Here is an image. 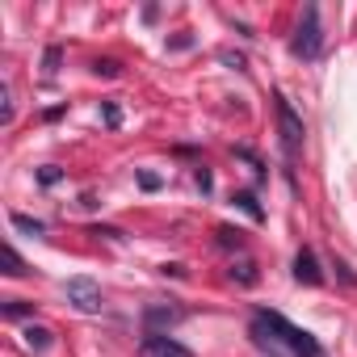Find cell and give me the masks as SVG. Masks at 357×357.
<instances>
[{
  "label": "cell",
  "mask_w": 357,
  "mask_h": 357,
  "mask_svg": "<svg viewBox=\"0 0 357 357\" xmlns=\"http://www.w3.org/2000/svg\"><path fill=\"white\" fill-rule=\"evenodd\" d=\"M252 336H257V344L286 349V353H294V357H324L319 340H315L311 332L294 328V324H290L286 315H278V311H257V319H252Z\"/></svg>",
  "instance_id": "6da1fadb"
},
{
  "label": "cell",
  "mask_w": 357,
  "mask_h": 357,
  "mask_svg": "<svg viewBox=\"0 0 357 357\" xmlns=\"http://www.w3.org/2000/svg\"><path fill=\"white\" fill-rule=\"evenodd\" d=\"M290 51H294L298 59H319V51H324V30H319V9H315V5H307V9H303Z\"/></svg>",
  "instance_id": "7a4b0ae2"
},
{
  "label": "cell",
  "mask_w": 357,
  "mask_h": 357,
  "mask_svg": "<svg viewBox=\"0 0 357 357\" xmlns=\"http://www.w3.org/2000/svg\"><path fill=\"white\" fill-rule=\"evenodd\" d=\"M278 130H282V151H286V160H294L298 155V147H303V118L294 114V105L278 93Z\"/></svg>",
  "instance_id": "3957f363"
},
{
  "label": "cell",
  "mask_w": 357,
  "mask_h": 357,
  "mask_svg": "<svg viewBox=\"0 0 357 357\" xmlns=\"http://www.w3.org/2000/svg\"><path fill=\"white\" fill-rule=\"evenodd\" d=\"M63 298H68L76 311H84V315H97V311L105 307V303H101V286H97L93 278H68Z\"/></svg>",
  "instance_id": "277c9868"
},
{
  "label": "cell",
  "mask_w": 357,
  "mask_h": 357,
  "mask_svg": "<svg viewBox=\"0 0 357 357\" xmlns=\"http://www.w3.org/2000/svg\"><path fill=\"white\" fill-rule=\"evenodd\" d=\"M181 307H164V303H151V307H143V328H147V336H168V328L172 324H181Z\"/></svg>",
  "instance_id": "5b68a950"
},
{
  "label": "cell",
  "mask_w": 357,
  "mask_h": 357,
  "mask_svg": "<svg viewBox=\"0 0 357 357\" xmlns=\"http://www.w3.org/2000/svg\"><path fill=\"white\" fill-rule=\"evenodd\" d=\"M139 357H194L181 340H172V336H147L139 344Z\"/></svg>",
  "instance_id": "8992f818"
},
{
  "label": "cell",
  "mask_w": 357,
  "mask_h": 357,
  "mask_svg": "<svg viewBox=\"0 0 357 357\" xmlns=\"http://www.w3.org/2000/svg\"><path fill=\"white\" fill-rule=\"evenodd\" d=\"M294 278H298L303 286H319V282H324V269H319V261H315L311 248H303V252L294 257Z\"/></svg>",
  "instance_id": "52a82bcc"
},
{
  "label": "cell",
  "mask_w": 357,
  "mask_h": 357,
  "mask_svg": "<svg viewBox=\"0 0 357 357\" xmlns=\"http://www.w3.org/2000/svg\"><path fill=\"white\" fill-rule=\"evenodd\" d=\"M26 344H30L34 353H47V349L55 344V332L43 328V324H30V328H26Z\"/></svg>",
  "instance_id": "ba28073f"
},
{
  "label": "cell",
  "mask_w": 357,
  "mask_h": 357,
  "mask_svg": "<svg viewBox=\"0 0 357 357\" xmlns=\"http://www.w3.org/2000/svg\"><path fill=\"white\" fill-rule=\"evenodd\" d=\"M9 223H13L22 236H43V231H47V223H43V219H30V215H22V211H13V215H9Z\"/></svg>",
  "instance_id": "9c48e42d"
},
{
  "label": "cell",
  "mask_w": 357,
  "mask_h": 357,
  "mask_svg": "<svg viewBox=\"0 0 357 357\" xmlns=\"http://www.w3.org/2000/svg\"><path fill=\"white\" fill-rule=\"evenodd\" d=\"M5 273H9V278H22V273H26V261L17 257L13 244H5Z\"/></svg>",
  "instance_id": "30bf717a"
},
{
  "label": "cell",
  "mask_w": 357,
  "mask_h": 357,
  "mask_svg": "<svg viewBox=\"0 0 357 357\" xmlns=\"http://www.w3.org/2000/svg\"><path fill=\"white\" fill-rule=\"evenodd\" d=\"M236 206H240V211H244V215H252V219H257V223H261V219H265V211H261V206H257V198H252V194H236Z\"/></svg>",
  "instance_id": "8fae6325"
},
{
  "label": "cell",
  "mask_w": 357,
  "mask_h": 357,
  "mask_svg": "<svg viewBox=\"0 0 357 357\" xmlns=\"http://www.w3.org/2000/svg\"><path fill=\"white\" fill-rule=\"evenodd\" d=\"M0 122H13V97H9V84H0Z\"/></svg>",
  "instance_id": "7c38bea8"
},
{
  "label": "cell",
  "mask_w": 357,
  "mask_h": 357,
  "mask_svg": "<svg viewBox=\"0 0 357 357\" xmlns=\"http://www.w3.org/2000/svg\"><path fill=\"white\" fill-rule=\"evenodd\" d=\"M59 63H63V47H51V51H47V59H43V72H47V76H55V72H59Z\"/></svg>",
  "instance_id": "4fadbf2b"
},
{
  "label": "cell",
  "mask_w": 357,
  "mask_h": 357,
  "mask_svg": "<svg viewBox=\"0 0 357 357\" xmlns=\"http://www.w3.org/2000/svg\"><path fill=\"white\" fill-rule=\"evenodd\" d=\"M38 181H43V185H59V181H63V168H55V164L38 168Z\"/></svg>",
  "instance_id": "5bb4252c"
},
{
  "label": "cell",
  "mask_w": 357,
  "mask_h": 357,
  "mask_svg": "<svg viewBox=\"0 0 357 357\" xmlns=\"http://www.w3.org/2000/svg\"><path fill=\"white\" fill-rule=\"evenodd\" d=\"M231 278H240L244 286H252V282H257V265H252V261H240V269H231Z\"/></svg>",
  "instance_id": "9a60e30c"
},
{
  "label": "cell",
  "mask_w": 357,
  "mask_h": 357,
  "mask_svg": "<svg viewBox=\"0 0 357 357\" xmlns=\"http://www.w3.org/2000/svg\"><path fill=\"white\" fill-rule=\"evenodd\" d=\"M30 311H34V307L22 303V298H9V303H5V315H9V319H22V315H30Z\"/></svg>",
  "instance_id": "2e32d148"
},
{
  "label": "cell",
  "mask_w": 357,
  "mask_h": 357,
  "mask_svg": "<svg viewBox=\"0 0 357 357\" xmlns=\"http://www.w3.org/2000/svg\"><path fill=\"white\" fill-rule=\"evenodd\" d=\"M93 72H97V76H109V80H114V76H118L122 68H118L114 59H97V63H93Z\"/></svg>",
  "instance_id": "e0dca14e"
},
{
  "label": "cell",
  "mask_w": 357,
  "mask_h": 357,
  "mask_svg": "<svg viewBox=\"0 0 357 357\" xmlns=\"http://www.w3.org/2000/svg\"><path fill=\"white\" fill-rule=\"evenodd\" d=\"M219 244H223V248H240L244 240H240V231H231V227H219Z\"/></svg>",
  "instance_id": "ac0fdd59"
},
{
  "label": "cell",
  "mask_w": 357,
  "mask_h": 357,
  "mask_svg": "<svg viewBox=\"0 0 357 357\" xmlns=\"http://www.w3.org/2000/svg\"><path fill=\"white\" fill-rule=\"evenodd\" d=\"M101 118H105V126H118V122H122V109H118V105L109 101V105L101 109Z\"/></svg>",
  "instance_id": "d6986e66"
},
{
  "label": "cell",
  "mask_w": 357,
  "mask_h": 357,
  "mask_svg": "<svg viewBox=\"0 0 357 357\" xmlns=\"http://www.w3.org/2000/svg\"><path fill=\"white\" fill-rule=\"evenodd\" d=\"M139 185H143V190H160V176H155V172H139Z\"/></svg>",
  "instance_id": "ffe728a7"
},
{
  "label": "cell",
  "mask_w": 357,
  "mask_h": 357,
  "mask_svg": "<svg viewBox=\"0 0 357 357\" xmlns=\"http://www.w3.org/2000/svg\"><path fill=\"white\" fill-rule=\"evenodd\" d=\"M211 185H215V181H211V172H206V168H198V190H202V194H211Z\"/></svg>",
  "instance_id": "44dd1931"
},
{
  "label": "cell",
  "mask_w": 357,
  "mask_h": 357,
  "mask_svg": "<svg viewBox=\"0 0 357 357\" xmlns=\"http://www.w3.org/2000/svg\"><path fill=\"white\" fill-rule=\"evenodd\" d=\"M93 236H109V240H122V231H118V227H93Z\"/></svg>",
  "instance_id": "7402d4cb"
}]
</instances>
